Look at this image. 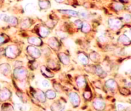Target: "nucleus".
<instances>
[{"label":"nucleus","mask_w":131,"mask_h":111,"mask_svg":"<svg viewBox=\"0 0 131 111\" xmlns=\"http://www.w3.org/2000/svg\"><path fill=\"white\" fill-rule=\"evenodd\" d=\"M120 1H122V2H128V0H120Z\"/></svg>","instance_id":"49"},{"label":"nucleus","mask_w":131,"mask_h":111,"mask_svg":"<svg viewBox=\"0 0 131 111\" xmlns=\"http://www.w3.org/2000/svg\"><path fill=\"white\" fill-rule=\"evenodd\" d=\"M118 43L123 45V46H128L131 44V40L128 38V37L125 34L121 35L118 39Z\"/></svg>","instance_id":"15"},{"label":"nucleus","mask_w":131,"mask_h":111,"mask_svg":"<svg viewBox=\"0 0 131 111\" xmlns=\"http://www.w3.org/2000/svg\"><path fill=\"white\" fill-rule=\"evenodd\" d=\"M59 12L62 14L67 15V16H71V17H79V12L77 11L73 10H59Z\"/></svg>","instance_id":"20"},{"label":"nucleus","mask_w":131,"mask_h":111,"mask_svg":"<svg viewBox=\"0 0 131 111\" xmlns=\"http://www.w3.org/2000/svg\"><path fill=\"white\" fill-rule=\"evenodd\" d=\"M20 53V50L18 46L16 45H10L7 46L5 50V54L8 58L14 59L18 57Z\"/></svg>","instance_id":"2"},{"label":"nucleus","mask_w":131,"mask_h":111,"mask_svg":"<svg viewBox=\"0 0 131 111\" xmlns=\"http://www.w3.org/2000/svg\"><path fill=\"white\" fill-rule=\"evenodd\" d=\"M46 98L49 99H53L56 98L57 93L55 91L52 90V89H49L45 93Z\"/></svg>","instance_id":"26"},{"label":"nucleus","mask_w":131,"mask_h":111,"mask_svg":"<svg viewBox=\"0 0 131 111\" xmlns=\"http://www.w3.org/2000/svg\"><path fill=\"white\" fill-rule=\"evenodd\" d=\"M28 42L30 45L36 46V47L41 46L43 44L41 39L39 37H30L28 39Z\"/></svg>","instance_id":"11"},{"label":"nucleus","mask_w":131,"mask_h":111,"mask_svg":"<svg viewBox=\"0 0 131 111\" xmlns=\"http://www.w3.org/2000/svg\"><path fill=\"white\" fill-rule=\"evenodd\" d=\"M56 34L59 38L62 39H65L68 37V35L66 32L64 31H62V30H58V31H56Z\"/></svg>","instance_id":"34"},{"label":"nucleus","mask_w":131,"mask_h":111,"mask_svg":"<svg viewBox=\"0 0 131 111\" xmlns=\"http://www.w3.org/2000/svg\"><path fill=\"white\" fill-rule=\"evenodd\" d=\"M78 59L80 64L84 65H86L89 62V57L84 53L81 52L78 54Z\"/></svg>","instance_id":"16"},{"label":"nucleus","mask_w":131,"mask_h":111,"mask_svg":"<svg viewBox=\"0 0 131 111\" xmlns=\"http://www.w3.org/2000/svg\"><path fill=\"white\" fill-rule=\"evenodd\" d=\"M63 106L62 105L61 103L59 102H55L51 105V111H60Z\"/></svg>","instance_id":"28"},{"label":"nucleus","mask_w":131,"mask_h":111,"mask_svg":"<svg viewBox=\"0 0 131 111\" xmlns=\"http://www.w3.org/2000/svg\"><path fill=\"white\" fill-rule=\"evenodd\" d=\"M41 72L42 75L46 78H53L54 76V74L50 71V69H48L47 67L45 65H41Z\"/></svg>","instance_id":"21"},{"label":"nucleus","mask_w":131,"mask_h":111,"mask_svg":"<svg viewBox=\"0 0 131 111\" xmlns=\"http://www.w3.org/2000/svg\"><path fill=\"white\" fill-rule=\"evenodd\" d=\"M68 97L71 105H72L74 107H78L80 105V98L77 93H74V92H71V93H70V94H69Z\"/></svg>","instance_id":"5"},{"label":"nucleus","mask_w":131,"mask_h":111,"mask_svg":"<svg viewBox=\"0 0 131 111\" xmlns=\"http://www.w3.org/2000/svg\"><path fill=\"white\" fill-rule=\"evenodd\" d=\"M2 111H14V108L12 105L6 103L2 105Z\"/></svg>","instance_id":"31"},{"label":"nucleus","mask_w":131,"mask_h":111,"mask_svg":"<svg viewBox=\"0 0 131 111\" xmlns=\"http://www.w3.org/2000/svg\"><path fill=\"white\" fill-rule=\"evenodd\" d=\"M11 67L7 63H3L0 65V74L4 76H8L10 73Z\"/></svg>","instance_id":"13"},{"label":"nucleus","mask_w":131,"mask_h":111,"mask_svg":"<svg viewBox=\"0 0 131 111\" xmlns=\"http://www.w3.org/2000/svg\"><path fill=\"white\" fill-rule=\"evenodd\" d=\"M108 38L105 36L104 34H102V35H100V36L98 37V41L100 42L101 44L105 43V42H107Z\"/></svg>","instance_id":"36"},{"label":"nucleus","mask_w":131,"mask_h":111,"mask_svg":"<svg viewBox=\"0 0 131 111\" xmlns=\"http://www.w3.org/2000/svg\"><path fill=\"white\" fill-rule=\"evenodd\" d=\"M32 25V21H31V19L29 18H25L21 21V23H20V26L21 28L23 30H26V29L29 28L30 26Z\"/></svg>","instance_id":"22"},{"label":"nucleus","mask_w":131,"mask_h":111,"mask_svg":"<svg viewBox=\"0 0 131 111\" xmlns=\"http://www.w3.org/2000/svg\"><path fill=\"white\" fill-rule=\"evenodd\" d=\"M6 41V39L4 37V36H3V35H0V45H3V43H5Z\"/></svg>","instance_id":"44"},{"label":"nucleus","mask_w":131,"mask_h":111,"mask_svg":"<svg viewBox=\"0 0 131 111\" xmlns=\"http://www.w3.org/2000/svg\"><path fill=\"white\" fill-rule=\"evenodd\" d=\"M123 21L125 23L130 24L131 23V14L130 13H125L123 15Z\"/></svg>","instance_id":"33"},{"label":"nucleus","mask_w":131,"mask_h":111,"mask_svg":"<svg viewBox=\"0 0 131 111\" xmlns=\"http://www.w3.org/2000/svg\"><path fill=\"white\" fill-rule=\"evenodd\" d=\"M125 86L127 87H131V82H126Z\"/></svg>","instance_id":"46"},{"label":"nucleus","mask_w":131,"mask_h":111,"mask_svg":"<svg viewBox=\"0 0 131 111\" xmlns=\"http://www.w3.org/2000/svg\"><path fill=\"white\" fill-rule=\"evenodd\" d=\"M127 10L129 12V13H131V4L128 6V7H127Z\"/></svg>","instance_id":"48"},{"label":"nucleus","mask_w":131,"mask_h":111,"mask_svg":"<svg viewBox=\"0 0 131 111\" xmlns=\"http://www.w3.org/2000/svg\"><path fill=\"white\" fill-rule=\"evenodd\" d=\"M4 53H5V51L3 50V49H0V56L3 55V54H4Z\"/></svg>","instance_id":"47"},{"label":"nucleus","mask_w":131,"mask_h":111,"mask_svg":"<svg viewBox=\"0 0 131 111\" xmlns=\"http://www.w3.org/2000/svg\"><path fill=\"white\" fill-rule=\"evenodd\" d=\"M79 17L81 19H88L90 17V14L89 12L85 10H82L79 11Z\"/></svg>","instance_id":"24"},{"label":"nucleus","mask_w":131,"mask_h":111,"mask_svg":"<svg viewBox=\"0 0 131 111\" xmlns=\"http://www.w3.org/2000/svg\"><path fill=\"white\" fill-rule=\"evenodd\" d=\"M18 23L19 21L17 17H15V16H10V17L8 24H9V25H11L12 26H17Z\"/></svg>","instance_id":"32"},{"label":"nucleus","mask_w":131,"mask_h":111,"mask_svg":"<svg viewBox=\"0 0 131 111\" xmlns=\"http://www.w3.org/2000/svg\"><path fill=\"white\" fill-rule=\"evenodd\" d=\"M76 83L79 88H82L86 85V80L83 76H79L76 79Z\"/></svg>","instance_id":"23"},{"label":"nucleus","mask_w":131,"mask_h":111,"mask_svg":"<svg viewBox=\"0 0 131 111\" xmlns=\"http://www.w3.org/2000/svg\"><path fill=\"white\" fill-rule=\"evenodd\" d=\"M35 98L39 101L41 103H45L46 101V97L45 95V93L41 90H36L35 91L34 93Z\"/></svg>","instance_id":"12"},{"label":"nucleus","mask_w":131,"mask_h":111,"mask_svg":"<svg viewBox=\"0 0 131 111\" xmlns=\"http://www.w3.org/2000/svg\"><path fill=\"white\" fill-rule=\"evenodd\" d=\"M108 26L114 31H117L122 28L123 26V21L117 17H111L107 20Z\"/></svg>","instance_id":"3"},{"label":"nucleus","mask_w":131,"mask_h":111,"mask_svg":"<svg viewBox=\"0 0 131 111\" xmlns=\"http://www.w3.org/2000/svg\"><path fill=\"white\" fill-rule=\"evenodd\" d=\"M83 96H84V98L85 99H89L91 98L92 93L90 91H85L84 94H83Z\"/></svg>","instance_id":"39"},{"label":"nucleus","mask_w":131,"mask_h":111,"mask_svg":"<svg viewBox=\"0 0 131 111\" xmlns=\"http://www.w3.org/2000/svg\"><path fill=\"white\" fill-rule=\"evenodd\" d=\"M26 51H27L28 54L34 59H37L41 57V54H42L41 51L38 48L32 46V45H30V46H28L26 48Z\"/></svg>","instance_id":"4"},{"label":"nucleus","mask_w":131,"mask_h":111,"mask_svg":"<svg viewBox=\"0 0 131 111\" xmlns=\"http://www.w3.org/2000/svg\"><path fill=\"white\" fill-rule=\"evenodd\" d=\"M47 65L50 69H57L59 68V64L54 60H49L47 62Z\"/></svg>","instance_id":"27"},{"label":"nucleus","mask_w":131,"mask_h":111,"mask_svg":"<svg viewBox=\"0 0 131 111\" xmlns=\"http://www.w3.org/2000/svg\"><path fill=\"white\" fill-rule=\"evenodd\" d=\"M129 35H130V36L131 37V29L129 30Z\"/></svg>","instance_id":"50"},{"label":"nucleus","mask_w":131,"mask_h":111,"mask_svg":"<svg viewBox=\"0 0 131 111\" xmlns=\"http://www.w3.org/2000/svg\"><path fill=\"white\" fill-rule=\"evenodd\" d=\"M38 5L41 10H48L51 7V3L49 0H38Z\"/></svg>","instance_id":"17"},{"label":"nucleus","mask_w":131,"mask_h":111,"mask_svg":"<svg viewBox=\"0 0 131 111\" xmlns=\"http://www.w3.org/2000/svg\"><path fill=\"white\" fill-rule=\"evenodd\" d=\"M117 108H118V111H124L125 110V107L123 104L118 103L117 105Z\"/></svg>","instance_id":"42"},{"label":"nucleus","mask_w":131,"mask_h":111,"mask_svg":"<svg viewBox=\"0 0 131 111\" xmlns=\"http://www.w3.org/2000/svg\"><path fill=\"white\" fill-rule=\"evenodd\" d=\"M58 57H59L60 61L64 65H68V64H70V59L67 54H66L65 53H59Z\"/></svg>","instance_id":"19"},{"label":"nucleus","mask_w":131,"mask_h":111,"mask_svg":"<svg viewBox=\"0 0 131 111\" xmlns=\"http://www.w3.org/2000/svg\"><path fill=\"white\" fill-rule=\"evenodd\" d=\"M93 106L95 110L98 111H103L105 108V103L103 99L96 98L93 102Z\"/></svg>","instance_id":"6"},{"label":"nucleus","mask_w":131,"mask_h":111,"mask_svg":"<svg viewBox=\"0 0 131 111\" xmlns=\"http://www.w3.org/2000/svg\"><path fill=\"white\" fill-rule=\"evenodd\" d=\"M45 25H46L47 27H48L49 28H53L54 26L56 25V22L55 21H53V20H48L46 23H45Z\"/></svg>","instance_id":"35"},{"label":"nucleus","mask_w":131,"mask_h":111,"mask_svg":"<svg viewBox=\"0 0 131 111\" xmlns=\"http://www.w3.org/2000/svg\"><path fill=\"white\" fill-rule=\"evenodd\" d=\"M74 23H75V26H77V28L78 29H80V30H81L82 26V25H83V21H82L81 19L75 20V22H74Z\"/></svg>","instance_id":"38"},{"label":"nucleus","mask_w":131,"mask_h":111,"mask_svg":"<svg viewBox=\"0 0 131 111\" xmlns=\"http://www.w3.org/2000/svg\"><path fill=\"white\" fill-rule=\"evenodd\" d=\"M91 25L87 21H83V25L81 28L82 31L83 33L87 34V33L91 31Z\"/></svg>","instance_id":"29"},{"label":"nucleus","mask_w":131,"mask_h":111,"mask_svg":"<svg viewBox=\"0 0 131 111\" xmlns=\"http://www.w3.org/2000/svg\"><path fill=\"white\" fill-rule=\"evenodd\" d=\"M23 65V62L21 61H16L14 63V66L16 68H19V67H21Z\"/></svg>","instance_id":"43"},{"label":"nucleus","mask_w":131,"mask_h":111,"mask_svg":"<svg viewBox=\"0 0 131 111\" xmlns=\"http://www.w3.org/2000/svg\"><path fill=\"white\" fill-rule=\"evenodd\" d=\"M93 67H94V73L96 75L100 76V78H102V79L106 77L107 75V73L101 65H94Z\"/></svg>","instance_id":"10"},{"label":"nucleus","mask_w":131,"mask_h":111,"mask_svg":"<svg viewBox=\"0 0 131 111\" xmlns=\"http://www.w3.org/2000/svg\"><path fill=\"white\" fill-rule=\"evenodd\" d=\"M112 8L116 12H121L125 8V6L122 2H115L112 3Z\"/></svg>","instance_id":"18"},{"label":"nucleus","mask_w":131,"mask_h":111,"mask_svg":"<svg viewBox=\"0 0 131 111\" xmlns=\"http://www.w3.org/2000/svg\"><path fill=\"white\" fill-rule=\"evenodd\" d=\"M50 34V29L46 25H41L38 28V34L42 38H46Z\"/></svg>","instance_id":"8"},{"label":"nucleus","mask_w":131,"mask_h":111,"mask_svg":"<svg viewBox=\"0 0 131 111\" xmlns=\"http://www.w3.org/2000/svg\"><path fill=\"white\" fill-rule=\"evenodd\" d=\"M89 59L92 60L93 62H98L100 59V55L96 52H93L91 53L90 55H89Z\"/></svg>","instance_id":"30"},{"label":"nucleus","mask_w":131,"mask_h":111,"mask_svg":"<svg viewBox=\"0 0 131 111\" xmlns=\"http://www.w3.org/2000/svg\"><path fill=\"white\" fill-rule=\"evenodd\" d=\"M13 75L17 80L19 81H24L28 76V70L23 66L16 68L14 69Z\"/></svg>","instance_id":"1"},{"label":"nucleus","mask_w":131,"mask_h":111,"mask_svg":"<svg viewBox=\"0 0 131 111\" xmlns=\"http://www.w3.org/2000/svg\"><path fill=\"white\" fill-rule=\"evenodd\" d=\"M57 3H64L66 2V0H54Z\"/></svg>","instance_id":"45"},{"label":"nucleus","mask_w":131,"mask_h":111,"mask_svg":"<svg viewBox=\"0 0 131 111\" xmlns=\"http://www.w3.org/2000/svg\"><path fill=\"white\" fill-rule=\"evenodd\" d=\"M48 45L50 46L51 48H52L54 50H59V48L60 47V45L59 41H58L57 39L52 37H50L48 40Z\"/></svg>","instance_id":"9"},{"label":"nucleus","mask_w":131,"mask_h":111,"mask_svg":"<svg viewBox=\"0 0 131 111\" xmlns=\"http://www.w3.org/2000/svg\"><path fill=\"white\" fill-rule=\"evenodd\" d=\"M12 96L10 91L7 88H3L0 89V101L1 102H5L10 98Z\"/></svg>","instance_id":"7"},{"label":"nucleus","mask_w":131,"mask_h":111,"mask_svg":"<svg viewBox=\"0 0 131 111\" xmlns=\"http://www.w3.org/2000/svg\"><path fill=\"white\" fill-rule=\"evenodd\" d=\"M10 16H8V15L6 14H0V19L2 21H4V22L8 23V21H9V19Z\"/></svg>","instance_id":"37"},{"label":"nucleus","mask_w":131,"mask_h":111,"mask_svg":"<svg viewBox=\"0 0 131 111\" xmlns=\"http://www.w3.org/2000/svg\"><path fill=\"white\" fill-rule=\"evenodd\" d=\"M105 85L109 90L111 91H114L118 88L117 82L113 79H109L105 83Z\"/></svg>","instance_id":"14"},{"label":"nucleus","mask_w":131,"mask_h":111,"mask_svg":"<svg viewBox=\"0 0 131 111\" xmlns=\"http://www.w3.org/2000/svg\"><path fill=\"white\" fill-rule=\"evenodd\" d=\"M120 92L123 95H128V94H130V91L127 88H122L120 89Z\"/></svg>","instance_id":"41"},{"label":"nucleus","mask_w":131,"mask_h":111,"mask_svg":"<svg viewBox=\"0 0 131 111\" xmlns=\"http://www.w3.org/2000/svg\"><path fill=\"white\" fill-rule=\"evenodd\" d=\"M42 85L45 88H48L50 87V84L48 80H43L42 82Z\"/></svg>","instance_id":"40"},{"label":"nucleus","mask_w":131,"mask_h":111,"mask_svg":"<svg viewBox=\"0 0 131 111\" xmlns=\"http://www.w3.org/2000/svg\"><path fill=\"white\" fill-rule=\"evenodd\" d=\"M25 10L28 13H34L36 11V7L33 3H28L25 5Z\"/></svg>","instance_id":"25"}]
</instances>
